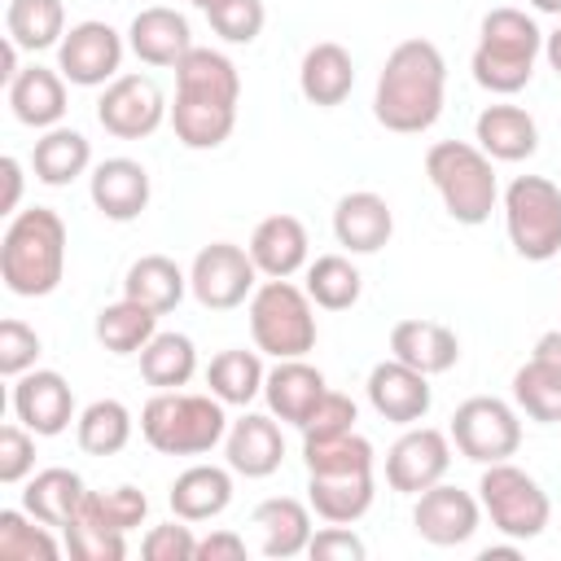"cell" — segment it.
I'll use <instances>...</instances> for the list:
<instances>
[{
	"mask_svg": "<svg viewBox=\"0 0 561 561\" xmlns=\"http://www.w3.org/2000/svg\"><path fill=\"white\" fill-rule=\"evenodd\" d=\"M197 373V346L188 333H153L140 351V377L153 390H180Z\"/></svg>",
	"mask_w": 561,
	"mask_h": 561,
	"instance_id": "cell-37",
	"label": "cell"
},
{
	"mask_svg": "<svg viewBox=\"0 0 561 561\" xmlns=\"http://www.w3.org/2000/svg\"><path fill=\"white\" fill-rule=\"evenodd\" d=\"M237 101H241V75L228 53L219 48H193L175 66V105L171 127L184 149H219L237 127Z\"/></svg>",
	"mask_w": 561,
	"mask_h": 561,
	"instance_id": "cell-1",
	"label": "cell"
},
{
	"mask_svg": "<svg viewBox=\"0 0 561 561\" xmlns=\"http://www.w3.org/2000/svg\"><path fill=\"white\" fill-rule=\"evenodd\" d=\"M259 526V552L272 557V561H289L298 552H307L311 543V504L294 500V495H272L254 508L250 517Z\"/></svg>",
	"mask_w": 561,
	"mask_h": 561,
	"instance_id": "cell-26",
	"label": "cell"
},
{
	"mask_svg": "<svg viewBox=\"0 0 561 561\" xmlns=\"http://www.w3.org/2000/svg\"><path fill=\"white\" fill-rule=\"evenodd\" d=\"M88 167H92V145H88V136L75 131V127H48V131L35 140V149H31V171H35V180L48 184V188H66V184L79 180Z\"/></svg>",
	"mask_w": 561,
	"mask_h": 561,
	"instance_id": "cell-33",
	"label": "cell"
},
{
	"mask_svg": "<svg viewBox=\"0 0 561 561\" xmlns=\"http://www.w3.org/2000/svg\"><path fill=\"white\" fill-rule=\"evenodd\" d=\"M61 543L26 508H0V561H57Z\"/></svg>",
	"mask_w": 561,
	"mask_h": 561,
	"instance_id": "cell-41",
	"label": "cell"
},
{
	"mask_svg": "<svg viewBox=\"0 0 561 561\" xmlns=\"http://www.w3.org/2000/svg\"><path fill=\"white\" fill-rule=\"evenodd\" d=\"M425 175L434 184V193L443 197V210L465 224L478 228L491 219L495 202H500V184H495V167L491 158L469 145V140H434L425 149Z\"/></svg>",
	"mask_w": 561,
	"mask_h": 561,
	"instance_id": "cell-6",
	"label": "cell"
},
{
	"mask_svg": "<svg viewBox=\"0 0 561 561\" xmlns=\"http://www.w3.org/2000/svg\"><path fill=\"white\" fill-rule=\"evenodd\" d=\"M127 48L145 61V66H158V70H175L197 44H193V31H188V18L167 9V4H149L131 18L127 26Z\"/></svg>",
	"mask_w": 561,
	"mask_h": 561,
	"instance_id": "cell-20",
	"label": "cell"
},
{
	"mask_svg": "<svg viewBox=\"0 0 561 561\" xmlns=\"http://www.w3.org/2000/svg\"><path fill=\"white\" fill-rule=\"evenodd\" d=\"M140 552H145L149 561H197V539H193V530L184 526V517H175V522H167V526H153V530L145 535Z\"/></svg>",
	"mask_w": 561,
	"mask_h": 561,
	"instance_id": "cell-48",
	"label": "cell"
},
{
	"mask_svg": "<svg viewBox=\"0 0 561 561\" xmlns=\"http://www.w3.org/2000/svg\"><path fill=\"white\" fill-rule=\"evenodd\" d=\"M167 96L149 75H118L96 101V123L118 140H145L162 127Z\"/></svg>",
	"mask_w": 561,
	"mask_h": 561,
	"instance_id": "cell-14",
	"label": "cell"
},
{
	"mask_svg": "<svg viewBox=\"0 0 561 561\" xmlns=\"http://www.w3.org/2000/svg\"><path fill=\"white\" fill-rule=\"evenodd\" d=\"M88 193H92V206L114 219V224H131L145 215L149 206V171L136 162V158H105L92 167V180H88Z\"/></svg>",
	"mask_w": 561,
	"mask_h": 561,
	"instance_id": "cell-21",
	"label": "cell"
},
{
	"mask_svg": "<svg viewBox=\"0 0 561 561\" xmlns=\"http://www.w3.org/2000/svg\"><path fill=\"white\" fill-rule=\"evenodd\" d=\"M447 469H451V434L430 430V425H412L386 451V482L399 495L430 491L434 482L447 478Z\"/></svg>",
	"mask_w": 561,
	"mask_h": 561,
	"instance_id": "cell-15",
	"label": "cell"
},
{
	"mask_svg": "<svg viewBox=\"0 0 561 561\" xmlns=\"http://www.w3.org/2000/svg\"><path fill=\"white\" fill-rule=\"evenodd\" d=\"M92 333L110 355H140L149 346V337L158 333V311H149L131 298H118V302L96 311Z\"/></svg>",
	"mask_w": 561,
	"mask_h": 561,
	"instance_id": "cell-35",
	"label": "cell"
},
{
	"mask_svg": "<svg viewBox=\"0 0 561 561\" xmlns=\"http://www.w3.org/2000/svg\"><path fill=\"white\" fill-rule=\"evenodd\" d=\"M123 53H127L123 35H118L110 22L88 18V22H75V26L61 35V44H57V70H61L75 88H105V83L118 79Z\"/></svg>",
	"mask_w": 561,
	"mask_h": 561,
	"instance_id": "cell-13",
	"label": "cell"
},
{
	"mask_svg": "<svg viewBox=\"0 0 561 561\" xmlns=\"http://www.w3.org/2000/svg\"><path fill=\"white\" fill-rule=\"evenodd\" d=\"M478 522H482V500H473L469 491H460L451 482H434L430 491L416 495V508H412L416 535L434 548H456V543L473 539Z\"/></svg>",
	"mask_w": 561,
	"mask_h": 561,
	"instance_id": "cell-16",
	"label": "cell"
},
{
	"mask_svg": "<svg viewBox=\"0 0 561 561\" xmlns=\"http://www.w3.org/2000/svg\"><path fill=\"white\" fill-rule=\"evenodd\" d=\"M364 276L346 254H320L316 263H307V294L316 307L324 311H346L359 302Z\"/></svg>",
	"mask_w": 561,
	"mask_h": 561,
	"instance_id": "cell-40",
	"label": "cell"
},
{
	"mask_svg": "<svg viewBox=\"0 0 561 561\" xmlns=\"http://www.w3.org/2000/svg\"><path fill=\"white\" fill-rule=\"evenodd\" d=\"M35 438L39 434H31L22 421H9L0 430V482L4 486H18V482L31 478V469H35Z\"/></svg>",
	"mask_w": 561,
	"mask_h": 561,
	"instance_id": "cell-46",
	"label": "cell"
},
{
	"mask_svg": "<svg viewBox=\"0 0 561 561\" xmlns=\"http://www.w3.org/2000/svg\"><path fill=\"white\" fill-rule=\"evenodd\" d=\"M131 430L136 421L118 399H92L75 421V438L88 456H118L131 443Z\"/></svg>",
	"mask_w": 561,
	"mask_h": 561,
	"instance_id": "cell-39",
	"label": "cell"
},
{
	"mask_svg": "<svg viewBox=\"0 0 561 561\" xmlns=\"http://www.w3.org/2000/svg\"><path fill=\"white\" fill-rule=\"evenodd\" d=\"M355 421H359L355 399L329 390V394L316 403V412L307 416V425H302V443H329V438H342V434L355 430Z\"/></svg>",
	"mask_w": 561,
	"mask_h": 561,
	"instance_id": "cell-45",
	"label": "cell"
},
{
	"mask_svg": "<svg viewBox=\"0 0 561 561\" xmlns=\"http://www.w3.org/2000/svg\"><path fill=\"white\" fill-rule=\"evenodd\" d=\"M4 35L22 53L53 48L66 35V4L61 0H9V9H4Z\"/></svg>",
	"mask_w": 561,
	"mask_h": 561,
	"instance_id": "cell-36",
	"label": "cell"
},
{
	"mask_svg": "<svg viewBox=\"0 0 561 561\" xmlns=\"http://www.w3.org/2000/svg\"><path fill=\"white\" fill-rule=\"evenodd\" d=\"M39 351H44V342H39V333L31 324H22V320H4L0 324V373L4 377L31 373Z\"/></svg>",
	"mask_w": 561,
	"mask_h": 561,
	"instance_id": "cell-47",
	"label": "cell"
},
{
	"mask_svg": "<svg viewBox=\"0 0 561 561\" xmlns=\"http://www.w3.org/2000/svg\"><path fill=\"white\" fill-rule=\"evenodd\" d=\"M508 245L526 263H548L561 254V188L548 175H517L504 188Z\"/></svg>",
	"mask_w": 561,
	"mask_h": 561,
	"instance_id": "cell-9",
	"label": "cell"
},
{
	"mask_svg": "<svg viewBox=\"0 0 561 561\" xmlns=\"http://www.w3.org/2000/svg\"><path fill=\"white\" fill-rule=\"evenodd\" d=\"M473 140L491 162H526L539 149V127L522 105H486L473 123Z\"/></svg>",
	"mask_w": 561,
	"mask_h": 561,
	"instance_id": "cell-29",
	"label": "cell"
},
{
	"mask_svg": "<svg viewBox=\"0 0 561 561\" xmlns=\"http://www.w3.org/2000/svg\"><path fill=\"white\" fill-rule=\"evenodd\" d=\"M167 504L175 517L184 522H210L219 517L228 504H232V469H219V465H188L171 491H167Z\"/></svg>",
	"mask_w": 561,
	"mask_h": 561,
	"instance_id": "cell-31",
	"label": "cell"
},
{
	"mask_svg": "<svg viewBox=\"0 0 561 561\" xmlns=\"http://www.w3.org/2000/svg\"><path fill=\"white\" fill-rule=\"evenodd\" d=\"M228 416L215 394H184V390H158L140 408V438L158 456H206L215 443H224Z\"/></svg>",
	"mask_w": 561,
	"mask_h": 561,
	"instance_id": "cell-7",
	"label": "cell"
},
{
	"mask_svg": "<svg viewBox=\"0 0 561 561\" xmlns=\"http://www.w3.org/2000/svg\"><path fill=\"white\" fill-rule=\"evenodd\" d=\"M188 4H197V9L206 13V9H210V4H219V0H188Z\"/></svg>",
	"mask_w": 561,
	"mask_h": 561,
	"instance_id": "cell-55",
	"label": "cell"
},
{
	"mask_svg": "<svg viewBox=\"0 0 561 561\" xmlns=\"http://www.w3.org/2000/svg\"><path fill=\"white\" fill-rule=\"evenodd\" d=\"M224 456H228V469L241 473V478H272L285 460V438H280V425L263 412H245L241 421L228 425L224 434Z\"/></svg>",
	"mask_w": 561,
	"mask_h": 561,
	"instance_id": "cell-23",
	"label": "cell"
},
{
	"mask_svg": "<svg viewBox=\"0 0 561 561\" xmlns=\"http://www.w3.org/2000/svg\"><path fill=\"white\" fill-rule=\"evenodd\" d=\"M250 337L272 359H302L320 337L311 294L289 276H267L250 294Z\"/></svg>",
	"mask_w": 561,
	"mask_h": 561,
	"instance_id": "cell-8",
	"label": "cell"
},
{
	"mask_svg": "<svg viewBox=\"0 0 561 561\" xmlns=\"http://www.w3.org/2000/svg\"><path fill=\"white\" fill-rule=\"evenodd\" d=\"M61 530H66V552L75 561H123L127 557V535L114 530V526H105V522H96L83 508Z\"/></svg>",
	"mask_w": 561,
	"mask_h": 561,
	"instance_id": "cell-42",
	"label": "cell"
},
{
	"mask_svg": "<svg viewBox=\"0 0 561 561\" xmlns=\"http://www.w3.org/2000/svg\"><path fill=\"white\" fill-rule=\"evenodd\" d=\"M9 105H13V118L22 127H35V131L61 127V118H66V75L48 70V66H22L9 83Z\"/></svg>",
	"mask_w": 561,
	"mask_h": 561,
	"instance_id": "cell-25",
	"label": "cell"
},
{
	"mask_svg": "<svg viewBox=\"0 0 561 561\" xmlns=\"http://www.w3.org/2000/svg\"><path fill=\"white\" fill-rule=\"evenodd\" d=\"M329 394V381L320 368H311L307 359H276V368L263 381V399L267 412L289 421V425H307V416L316 412V403Z\"/></svg>",
	"mask_w": 561,
	"mask_h": 561,
	"instance_id": "cell-24",
	"label": "cell"
},
{
	"mask_svg": "<svg viewBox=\"0 0 561 561\" xmlns=\"http://www.w3.org/2000/svg\"><path fill=\"white\" fill-rule=\"evenodd\" d=\"M530 9H539V13H552V18H561V0H530Z\"/></svg>",
	"mask_w": 561,
	"mask_h": 561,
	"instance_id": "cell-54",
	"label": "cell"
},
{
	"mask_svg": "<svg viewBox=\"0 0 561 561\" xmlns=\"http://www.w3.org/2000/svg\"><path fill=\"white\" fill-rule=\"evenodd\" d=\"M307 228L294 215H267L254 224L250 232V259L263 276H294L298 267H307Z\"/></svg>",
	"mask_w": 561,
	"mask_h": 561,
	"instance_id": "cell-30",
	"label": "cell"
},
{
	"mask_svg": "<svg viewBox=\"0 0 561 561\" xmlns=\"http://www.w3.org/2000/svg\"><path fill=\"white\" fill-rule=\"evenodd\" d=\"M390 355L403 359V364H412L425 377H438V373L456 368L460 337L447 324H438V320H399L390 329Z\"/></svg>",
	"mask_w": 561,
	"mask_h": 561,
	"instance_id": "cell-27",
	"label": "cell"
},
{
	"mask_svg": "<svg viewBox=\"0 0 561 561\" xmlns=\"http://www.w3.org/2000/svg\"><path fill=\"white\" fill-rule=\"evenodd\" d=\"M83 513H92L96 522H105V526H114V530L127 535V530H136V526L145 522L149 500H145V491H136V486H110V491H88Z\"/></svg>",
	"mask_w": 561,
	"mask_h": 561,
	"instance_id": "cell-43",
	"label": "cell"
},
{
	"mask_svg": "<svg viewBox=\"0 0 561 561\" xmlns=\"http://www.w3.org/2000/svg\"><path fill=\"white\" fill-rule=\"evenodd\" d=\"M513 403L539 425L561 421V329L543 333L530 359L513 373Z\"/></svg>",
	"mask_w": 561,
	"mask_h": 561,
	"instance_id": "cell-18",
	"label": "cell"
},
{
	"mask_svg": "<svg viewBox=\"0 0 561 561\" xmlns=\"http://www.w3.org/2000/svg\"><path fill=\"white\" fill-rule=\"evenodd\" d=\"M539 53H543V31L535 26V18L526 9L500 4L482 18L478 48H473L469 66H473L478 88H486L495 96H513L530 83Z\"/></svg>",
	"mask_w": 561,
	"mask_h": 561,
	"instance_id": "cell-5",
	"label": "cell"
},
{
	"mask_svg": "<svg viewBox=\"0 0 561 561\" xmlns=\"http://www.w3.org/2000/svg\"><path fill=\"white\" fill-rule=\"evenodd\" d=\"M184 289H188V276L167 254H140L123 276V298H131V302H140V307H149L158 316L175 311Z\"/></svg>",
	"mask_w": 561,
	"mask_h": 561,
	"instance_id": "cell-34",
	"label": "cell"
},
{
	"mask_svg": "<svg viewBox=\"0 0 561 561\" xmlns=\"http://www.w3.org/2000/svg\"><path fill=\"white\" fill-rule=\"evenodd\" d=\"M188 289L206 311H232L259 289V267H254L250 250H241L232 241H210L197 250V259L188 267Z\"/></svg>",
	"mask_w": 561,
	"mask_h": 561,
	"instance_id": "cell-12",
	"label": "cell"
},
{
	"mask_svg": "<svg viewBox=\"0 0 561 561\" xmlns=\"http://www.w3.org/2000/svg\"><path fill=\"white\" fill-rule=\"evenodd\" d=\"M206 18H210V26H215L219 39H228V44H254L263 35L267 9H263V0H219V4L206 9Z\"/></svg>",
	"mask_w": 561,
	"mask_h": 561,
	"instance_id": "cell-44",
	"label": "cell"
},
{
	"mask_svg": "<svg viewBox=\"0 0 561 561\" xmlns=\"http://www.w3.org/2000/svg\"><path fill=\"white\" fill-rule=\"evenodd\" d=\"M451 443L473 465H495L517 456L522 447V421L517 408L495 394H473L451 412Z\"/></svg>",
	"mask_w": 561,
	"mask_h": 561,
	"instance_id": "cell-11",
	"label": "cell"
},
{
	"mask_svg": "<svg viewBox=\"0 0 561 561\" xmlns=\"http://www.w3.org/2000/svg\"><path fill=\"white\" fill-rule=\"evenodd\" d=\"M66 276V219L53 206H26L0 237V280L18 298H44Z\"/></svg>",
	"mask_w": 561,
	"mask_h": 561,
	"instance_id": "cell-4",
	"label": "cell"
},
{
	"mask_svg": "<svg viewBox=\"0 0 561 561\" xmlns=\"http://www.w3.org/2000/svg\"><path fill=\"white\" fill-rule=\"evenodd\" d=\"M197 561H245V539L237 530H210L197 539Z\"/></svg>",
	"mask_w": 561,
	"mask_h": 561,
	"instance_id": "cell-50",
	"label": "cell"
},
{
	"mask_svg": "<svg viewBox=\"0 0 561 561\" xmlns=\"http://www.w3.org/2000/svg\"><path fill=\"white\" fill-rule=\"evenodd\" d=\"M263 381H267V373H263L259 351H237L232 346V351H219L206 368L210 394L228 408H245L254 394H263Z\"/></svg>",
	"mask_w": 561,
	"mask_h": 561,
	"instance_id": "cell-38",
	"label": "cell"
},
{
	"mask_svg": "<svg viewBox=\"0 0 561 561\" xmlns=\"http://www.w3.org/2000/svg\"><path fill=\"white\" fill-rule=\"evenodd\" d=\"M333 237L351 254H377L394 237L390 202L381 193H373V188H355V193L337 197V206H333Z\"/></svg>",
	"mask_w": 561,
	"mask_h": 561,
	"instance_id": "cell-22",
	"label": "cell"
},
{
	"mask_svg": "<svg viewBox=\"0 0 561 561\" xmlns=\"http://www.w3.org/2000/svg\"><path fill=\"white\" fill-rule=\"evenodd\" d=\"M351 88H355V61H351V53H346L342 44L320 39V44H311V48L302 53L298 92H302L311 105L333 110V105H342V101L351 96Z\"/></svg>",
	"mask_w": 561,
	"mask_h": 561,
	"instance_id": "cell-28",
	"label": "cell"
},
{
	"mask_svg": "<svg viewBox=\"0 0 561 561\" xmlns=\"http://www.w3.org/2000/svg\"><path fill=\"white\" fill-rule=\"evenodd\" d=\"M13 412H18V421H22L31 434H39V438H53V434H61L70 421H79V416H75V390H70V381H66L61 373H53V368H31V373L13 377Z\"/></svg>",
	"mask_w": 561,
	"mask_h": 561,
	"instance_id": "cell-17",
	"label": "cell"
},
{
	"mask_svg": "<svg viewBox=\"0 0 561 561\" xmlns=\"http://www.w3.org/2000/svg\"><path fill=\"white\" fill-rule=\"evenodd\" d=\"M368 403L390 425H416V421H425V412L434 403L430 377L390 355V359L373 364V373H368Z\"/></svg>",
	"mask_w": 561,
	"mask_h": 561,
	"instance_id": "cell-19",
	"label": "cell"
},
{
	"mask_svg": "<svg viewBox=\"0 0 561 561\" xmlns=\"http://www.w3.org/2000/svg\"><path fill=\"white\" fill-rule=\"evenodd\" d=\"M543 57H548V66L561 75V26H557L552 35H543Z\"/></svg>",
	"mask_w": 561,
	"mask_h": 561,
	"instance_id": "cell-53",
	"label": "cell"
},
{
	"mask_svg": "<svg viewBox=\"0 0 561 561\" xmlns=\"http://www.w3.org/2000/svg\"><path fill=\"white\" fill-rule=\"evenodd\" d=\"M447 96V61L430 39H403L390 48L377 92H373V118L386 131L421 136L438 123Z\"/></svg>",
	"mask_w": 561,
	"mask_h": 561,
	"instance_id": "cell-2",
	"label": "cell"
},
{
	"mask_svg": "<svg viewBox=\"0 0 561 561\" xmlns=\"http://www.w3.org/2000/svg\"><path fill=\"white\" fill-rule=\"evenodd\" d=\"M307 460V504L333 526H355L373 508V443L364 434H342L329 443H302Z\"/></svg>",
	"mask_w": 561,
	"mask_h": 561,
	"instance_id": "cell-3",
	"label": "cell"
},
{
	"mask_svg": "<svg viewBox=\"0 0 561 561\" xmlns=\"http://www.w3.org/2000/svg\"><path fill=\"white\" fill-rule=\"evenodd\" d=\"M478 500H482V513L491 517V526L504 535V539H535L548 530V517H552V504H548V491L517 465L508 460H495L482 469L478 478Z\"/></svg>",
	"mask_w": 561,
	"mask_h": 561,
	"instance_id": "cell-10",
	"label": "cell"
},
{
	"mask_svg": "<svg viewBox=\"0 0 561 561\" xmlns=\"http://www.w3.org/2000/svg\"><path fill=\"white\" fill-rule=\"evenodd\" d=\"M513 557H522L517 539H513V543H491V548H482V552H478V561H513Z\"/></svg>",
	"mask_w": 561,
	"mask_h": 561,
	"instance_id": "cell-52",
	"label": "cell"
},
{
	"mask_svg": "<svg viewBox=\"0 0 561 561\" xmlns=\"http://www.w3.org/2000/svg\"><path fill=\"white\" fill-rule=\"evenodd\" d=\"M0 175H4V215H18V202H22V162L13 153L0 158Z\"/></svg>",
	"mask_w": 561,
	"mask_h": 561,
	"instance_id": "cell-51",
	"label": "cell"
},
{
	"mask_svg": "<svg viewBox=\"0 0 561 561\" xmlns=\"http://www.w3.org/2000/svg\"><path fill=\"white\" fill-rule=\"evenodd\" d=\"M83 500H88V486L66 465L39 469L35 478H26V491H22V508L31 517H39L44 526H66L83 508Z\"/></svg>",
	"mask_w": 561,
	"mask_h": 561,
	"instance_id": "cell-32",
	"label": "cell"
},
{
	"mask_svg": "<svg viewBox=\"0 0 561 561\" xmlns=\"http://www.w3.org/2000/svg\"><path fill=\"white\" fill-rule=\"evenodd\" d=\"M307 557H311V561H364L368 548H364V539H359L351 526H333V522H329L324 530L311 535Z\"/></svg>",
	"mask_w": 561,
	"mask_h": 561,
	"instance_id": "cell-49",
	"label": "cell"
}]
</instances>
